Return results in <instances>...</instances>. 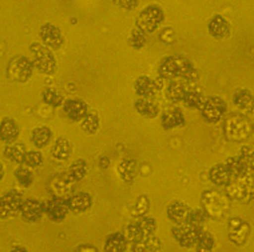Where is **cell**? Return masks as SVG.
<instances>
[{
    "label": "cell",
    "mask_w": 254,
    "mask_h": 252,
    "mask_svg": "<svg viewBox=\"0 0 254 252\" xmlns=\"http://www.w3.org/2000/svg\"><path fill=\"white\" fill-rule=\"evenodd\" d=\"M182 101H184L185 105L189 107V108L199 109L202 107V104H203V101H205V96L202 95L201 92H198L195 91V90H191V88H190V90L185 94Z\"/></svg>",
    "instance_id": "cell-35"
},
{
    "label": "cell",
    "mask_w": 254,
    "mask_h": 252,
    "mask_svg": "<svg viewBox=\"0 0 254 252\" xmlns=\"http://www.w3.org/2000/svg\"><path fill=\"white\" fill-rule=\"evenodd\" d=\"M111 1L119 8L127 9V11H131L138 7V0H111Z\"/></svg>",
    "instance_id": "cell-45"
},
{
    "label": "cell",
    "mask_w": 254,
    "mask_h": 252,
    "mask_svg": "<svg viewBox=\"0 0 254 252\" xmlns=\"http://www.w3.org/2000/svg\"><path fill=\"white\" fill-rule=\"evenodd\" d=\"M20 130L18 123L11 117H4L0 122V142L5 144L15 143L19 138Z\"/></svg>",
    "instance_id": "cell-17"
},
{
    "label": "cell",
    "mask_w": 254,
    "mask_h": 252,
    "mask_svg": "<svg viewBox=\"0 0 254 252\" xmlns=\"http://www.w3.org/2000/svg\"><path fill=\"white\" fill-rule=\"evenodd\" d=\"M51 155L55 160L58 161H66L71 156V144L70 142L64 138L58 139L53 146L51 150Z\"/></svg>",
    "instance_id": "cell-28"
},
{
    "label": "cell",
    "mask_w": 254,
    "mask_h": 252,
    "mask_svg": "<svg viewBox=\"0 0 254 252\" xmlns=\"http://www.w3.org/2000/svg\"><path fill=\"white\" fill-rule=\"evenodd\" d=\"M189 211H190V208H189L188 205L185 204V203H182V202H178V200L171 202L170 204L167 205L166 209L167 217H169L173 223H176V224L186 222Z\"/></svg>",
    "instance_id": "cell-24"
},
{
    "label": "cell",
    "mask_w": 254,
    "mask_h": 252,
    "mask_svg": "<svg viewBox=\"0 0 254 252\" xmlns=\"http://www.w3.org/2000/svg\"><path fill=\"white\" fill-rule=\"evenodd\" d=\"M62 107H63V112L66 113L72 122H80L88 113L87 103L80 99L64 100Z\"/></svg>",
    "instance_id": "cell-15"
},
{
    "label": "cell",
    "mask_w": 254,
    "mask_h": 252,
    "mask_svg": "<svg viewBox=\"0 0 254 252\" xmlns=\"http://www.w3.org/2000/svg\"><path fill=\"white\" fill-rule=\"evenodd\" d=\"M233 101L238 108L253 112V94L248 90H238L234 92Z\"/></svg>",
    "instance_id": "cell-32"
},
{
    "label": "cell",
    "mask_w": 254,
    "mask_h": 252,
    "mask_svg": "<svg viewBox=\"0 0 254 252\" xmlns=\"http://www.w3.org/2000/svg\"><path fill=\"white\" fill-rule=\"evenodd\" d=\"M39 35L44 46L49 47L50 50H59L64 42L59 27L53 23H44L43 26L40 27Z\"/></svg>",
    "instance_id": "cell-14"
},
{
    "label": "cell",
    "mask_w": 254,
    "mask_h": 252,
    "mask_svg": "<svg viewBox=\"0 0 254 252\" xmlns=\"http://www.w3.org/2000/svg\"><path fill=\"white\" fill-rule=\"evenodd\" d=\"M159 76L167 80L184 79L185 82H194L198 79V72L193 63L184 56L173 55L165 57L159 65Z\"/></svg>",
    "instance_id": "cell-1"
},
{
    "label": "cell",
    "mask_w": 254,
    "mask_h": 252,
    "mask_svg": "<svg viewBox=\"0 0 254 252\" xmlns=\"http://www.w3.org/2000/svg\"><path fill=\"white\" fill-rule=\"evenodd\" d=\"M134 90H135V94L139 96L140 99H150L155 94H158L154 80L150 79L149 76H146V75L136 79L135 84H134Z\"/></svg>",
    "instance_id": "cell-22"
},
{
    "label": "cell",
    "mask_w": 254,
    "mask_h": 252,
    "mask_svg": "<svg viewBox=\"0 0 254 252\" xmlns=\"http://www.w3.org/2000/svg\"><path fill=\"white\" fill-rule=\"evenodd\" d=\"M87 172H88L87 161L84 160V159H78V160H75L74 163L70 165L67 176L70 178L71 182L76 183V182H80L82 179H84V176L87 175Z\"/></svg>",
    "instance_id": "cell-33"
},
{
    "label": "cell",
    "mask_w": 254,
    "mask_h": 252,
    "mask_svg": "<svg viewBox=\"0 0 254 252\" xmlns=\"http://www.w3.org/2000/svg\"><path fill=\"white\" fill-rule=\"evenodd\" d=\"M186 124V117L184 112L180 109H171L166 111L161 117V126L165 130H174V128H181Z\"/></svg>",
    "instance_id": "cell-21"
},
{
    "label": "cell",
    "mask_w": 254,
    "mask_h": 252,
    "mask_svg": "<svg viewBox=\"0 0 254 252\" xmlns=\"http://www.w3.org/2000/svg\"><path fill=\"white\" fill-rule=\"evenodd\" d=\"M228 168L232 172V176H250L253 175V161L246 160L242 156H230L226 159Z\"/></svg>",
    "instance_id": "cell-16"
},
{
    "label": "cell",
    "mask_w": 254,
    "mask_h": 252,
    "mask_svg": "<svg viewBox=\"0 0 254 252\" xmlns=\"http://www.w3.org/2000/svg\"><path fill=\"white\" fill-rule=\"evenodd\" d=\"M202 231H203V228L201 226H198V224L184 222L178 223L177 226L173 227L171 234H173V238L177 240V243L180 244L181 247L193 248L198 242V239H199Z\"/></svg>",
    "instance_id": "cell-7"
},
{
    "label": "cell",
    "mask_w": 254,
    "mask_h": 252,
    "mask_svg": "<svg viewBox=\"0 0 254 252\" xmlns=\"http://www.w3.org/2000/svg\"><path fill=\"white\" fill-rule=\"evenodd\" d=\"M44 213L55 223L63 222L70 213L68 204H67V199L62 198L59 195H55L50 198L46 203H44Z\"/></svg>",
    "instance_id": "cell-11"
},
{
    "label": "cell",
    "mask_w": 254,
    "mask_h": 252,
    "mask_svg": "<svg viewBox=\"0 0 254 252\" xmlns=\"http://www.w3.org/2000/svg\"><path fill=\"white\" fill-rule=\"evenodd\" d=\"M203 211L207 216L213 219H224L225 215L229 212L230 202L226 195L215 190H207L202 194L201 198Z\"/></svg>",
    "instance_id": "cell-3"
},
{
    "label": "cell",
    "mask_w": 254,
    "mask_h": 252,
    "mask_svg": "<svg viewBox=\"0 0 254 252\" xmlns=\"http://www.w3.org/2000/svg\"><path fill=\"white\" fill-rule=\"evenodd\" d=\"M126 238L128 242H131V243H136V242H139L143 238H146V235L143 234V231L140 228L139 223L138 222H132L130 223L128 226L126 227Z\"/></svg>",
    "instance_id": "cell-40"
},
{
    "label": "cell",
    "mask_w": 254,
    "mask_h": 252,
    "mask_svg": "<svg viewBox=\"0 0 254 252\" xmlns=\"http://www.w3.org/2000/svg\"><path fill=\"white\" fill-rule=\"evenodd\" d=\"M72 184L70 178L64 175V176H57L51 180V188L55 195H62V194H68L72 190Z\"/></svg>",
    "instance_id": "cell-34"
},
{
    "label": "cell",
    "mask_w": 254,
    "mask_h": 252,
    "mask_svg": "<svg viewBox=\"0 0 254 252\" xmlns=\"http://www.w3.org/2000/svg\"><path fill=\"white\" fill-rule=\"evenodd\" d=\"M82 122V130L88 134V135H94L98 130H99V126H101V122H99V117L95 115V113H87L86 116L80 120Z\"/></svg>",
    "instance_id": "cell-38"
},
{
    "label": "cell",
    "mask_w": 254,
    "mask_h": 252,
    "mask_svg": "<svg viewBox=\"0 0 254 252\" xmlns=\"http://www.w3.org/2000/svg\"><path fill=\"white\" fill-rule=\"evenodd\" d=\"M26 155V147L22 143H11L4 148V156L16 164H23Z\"/></svg>",
    "instance_id": "cell-30"
},
{
    "label": "cell",
    "mask_w": 254,
    "mask_h": 252,
    "mask_svg": "<svg viewBox=\"0 0 254 252\" xmlns=\"http://www.w3.org/2000/svg\"><path fill=\"white\" fill-rule=\"evenodd\" d=\"M209 179L215 186L224 187V186H228L229 182H230L232 172L225 163H218V164L213 165L209 171Z\"/></svg>",
    "instance_id": "cell-20"
},
{
    "label": "cell",
    "mask_w": 254,
    "mask_h": 252,
    "mask_svg": "<svg viewBox=\"0 0 254 252\" xmlns=\"http://www.w3.org/2000/svg\"><path fill=\"white\" fill-rule=\"evenodd\" d=\"M127 240L126 235L122 232H114L109 235V238L106 240L105 251L107 252H125L127 250Z\"/></svg>",
    "instance_id": "cell-26"
},
{
    "label": "cell",
    "mask_w": 254,
    "mask_h": 252,
    "mask_svg": "<svg viewBox=\"0 0 254 252\" xmlns=\"http://www.w3.org/2000/svg\"><path fill=\"white\" fill-rule=\"evenodd\" d=\"M226 103L218 96H210L203 101V104L199 108L201 116L203 120L209 124H217L219 123L226 115Z\"/></svg>",
    "instance_id": "cell-9"
},
{
    "label": "cell",
    "mask_w": 254,
    "mask_h": 252,
    "mask_svg": "<svg viewBox=\"0 0 254 252\" xmlns=\"http://www.w3.org/2000/svg\"><path fill=\"white\" fill-rule=\"evenodd\" d=\"M161 247H162V244H161V240L158 239L157 236H154L153 235H149V236H146L139 242H136V243H132L131 251L132 252H155V251H161Z\"/></svg>",
    "instance_id": "cell-27"
},
{
    "label": "cell",
    "mask_w": 254,
    "mask_h": 252,
    "mask_svg": "<svg viewBox=\"0 0 254 252\" xmlns=\"http://www.w3.org/2000/svg\"><path fill=\"white\" fill-rule=\"evenodd\" d=\"M147 209H149V202H147V198L143 200V204H142V196H140L139 199H138V203L135 205V211L136 215L138 216H143L147 212Z\"/></svg>",
    "instance_id": "cell-46"
},
{
    "label": "cell",
    "mask_w": 254,
    "mask_h": 252,
    "mask_svg": "<svg viewBox=\"0 0 254 252\" xmlns=\"http://www.w3.org/2000/svg\"><path fill=\"white\" fill-rule=\"evenodd\" d=\"M207 213L203 211V209H190L188 213V219H186V222L189 223H193V224H198V226H202L205 220L207 219Z\"/></svg>",
    "instance_id": "cell-43"
},
{
    "label": "cell",
    "mask_w": 254,
    "mask_h": 252,
    "mask_svg": "<svg viewBox=\"0 0 254 252\" xmlns=\"http://www.w3.org/2000/svg\"><path fill=\"white\" fill-rule=\"evenodd\" d=\"M76 250L78 251H97V248H94L92 246H79Z\"/></svg>",
    "instance_id": "cell-48"
},
{
    "label": "cell",
    "mask_w": 254,
    "mask_h": 252,
    "mask_svg": "<svg viewBox=\"0 0 254 252\" xmlns=\"http://www.w3.org/2000/svg\"><path fill=\"white\" fill-rule=\"evenodd\" d=\"M165 22V13L158 5H149L136 16V28L143 34H153Z\"/></svg>",
    "instance_id": "cell-6"
},
{
    "label": "cell",
    "mask_w": 254,
    "mask_h": 252,
    "mask_svg": "<svg viewBox=\"0 0 254 252\" xmlns=\"http://www.w3.org/2000/svg\"><path fill=\"white\" fill-rule=\"evenodd\" d=\"M228 235L229 239L233 244H236L238 247H241L248 242L250 235V226L249 223L244 222L240 217H233L229 220L228 226Z\"/></svg>",
    "instance_id": "cell-12"
},
{
    "label": "cell",
    "mask_w": 254,
    "mask_h": 252,
    "mask_svg": "<svg viewBox=\"0 0 254 252\" xmlns=\"http://www.w3.org/2000/svg\"><path fill=\"white\" fill-rule=\"evenodd\" d=\"M207 32L215 39H224L230 36V24L224 16L215 15L207 24Z\"/></svg>",
    "instance_id": "cell-19"
},
{
    "label": "cell",
    "mask_w": 254,
    "mask_h": 252,
    "mask_svg": "<svg viewBox=\"0 0 254 252\" xmlns=\"http://www.w3.org/2000/svg\"><path fill=\"white\" fill-rule=\"evenodd\" d=\"M190 90L188 87V82H180V80H169L165 92H166V98L173 103L177 101H182L185 94Z\"/></svg>",
    "instance_id": "cell-23"
},
{
    "label": "cell",
    "mask_w": 254,
    "mask_h": 252,
    "mask_svg": "<svg viewBox=\"0 0 254 252\" xmlns=\"http://www.w3.org/2000/svg\"><path fill=\"white\" fill-rule=\"evenodd\" d=\"M138 223H139L140 228H142V231H143V234H145L146 236L155 234V231H157V220H155L154 217L145 216V215H143V216L138 220Z\"/></svg>",
    "instance_id": "cell-42"
},
{
    "label": "cell",
    "mask_w": 254,
    "mask_h": 252,
    "mask_svg": "<svg viewBox=\"0 0 254 252\" xmlns=\"http://www.w3.org/2000/svg\"><path fill=\"white\" fill-rule=\"evenodd\" d=\"M136 112L147 119H155L159 113V108L150 99H139L135 101Z\"/></svg>",
    "instance_id": "cell-31"
},
{
    "label": "cell",
    "mask_w": 254,
    "mask_h": 252,
    "mask_svg": "<svg viewBox=\"0 0 254 252\" xmlns=\"http://www.w3.org/2000/svg\"><path fill=\"white\" fill-rule=\"evenodd\" d=\"M3 178H4V165L0 161V182L3 180Z\"/></svg>",
    "instance_id": "cell-49"
},
{
    "label": "cell",
    "mask_w": 254,
    "mask_h": 252,
    "mask_svg": "<svg viewBox=\"0 0 254 252\" xmlns=\"http://www.w3.org/2000/svg\"><path fill=\"white\" fill-rule=\"evenodd\" d=\"M42 99L47 105L50 107H54V108H58V107H62V104L64 103V98L62 95L61 92H58L57 90H53V88H47L42 92Z\"/></svg>",
    "instance_id": "cell-36"
},
{
    "label": "cell",
    "mask_w": 254,
    "mask_h": 252,
    "mask_svg": "<svg viewBox=\"0 0 254 252\" xmlns=\"http://www.w3.org/2000/svg\"><path fill=\"white\" fill-rule=\"evenodd\" d=\"M98 164H99V167H101L102 170H107V168H110V165H111V160H110L109 156H101L99 157Z\"/></svg>",
    "instance_id": "cell-47"
},
{
    "label": "cell",
    "mask_w": 254,
    "mask_h": 252,
    "mask_svg": "<svg viewBox=\"0 0 254 252\" xmlns=\"http://www.w3.org/2000/svg\"><path fill=\"white\" fill-rule=\"evenodd\" d=\"M215 246V240L213 238V235L210 232H207V231H202L201 236H199V239L195 243V250L199 252H210L213 251V248Z\"/></svg>",
    "instance_id": "cell-39"
},
{
    "label": "cell",
    "mask_w": 254,
    "mask_h": 252,
    "mask_svg": "<svg viewBox=\"0 0 254 252\" xmlns=\"http://www.w3.org/2000/svg\"><path fill=\"white\" fill-rule=\"evenodd\" d=\"M225 138L234 143L245 142L253 134V123L242 113H230L224 123Z\"/></svg>",
    "instance_id": "cell-2"
},
{
    "label": "cell",
    "mask_w": 254,
    "mask_h": 252,
    "mask_svg": "<svg viewBox=\"0 0 254 252\" xmlns=\"http://www.w3.org/2000/svg\"><path fill=\"white\" fill-rule=\"evenodd\" d=\"M226 196L229 199L248 204L253 200V175L250 176H232L226 186Z\"/></svg>",
    "instance_id": "cell-4"
},
{
    "label": "cell",
    "mask_w": 254,
    "mask_h": 252,
    "mask_svg": "<svg viewBox=\"0 0 254 252\" xmlns=\"http://www.w3.org/2000/svg\"><path fill=\"white\" fill-rule=\"evenodd\" d=\"M19 213L23 220L30 223L39 222L44 215V203L35 198H28L23 200Z\"/></svg>",
    "instance_id": "cell-13"
},
{
    "label": "cell",
    "mask_w": 254,
    "mask_h": 252,
    "mask_svg": "<svg viewBox=\"0 0 254 252\" xmlns=\"http://www.w3.org/2000/svg\"><path fill=\"white\" fill-rule=\"evenodd\" d=\"M32 53V63L40 74L53 75L57 71V59L53 55V51L44 44L32 43L30 46Z\"/></svg>",
    "instance_id": "cell-5"
},
{
    "label": "cell",
    "mask_w": 254,
    "mask_h": 252,
    "mask_svg": "<svg viewBox=\"0 0 254 252\" xmlns=\"http://www.w3.org/2000/svg\"><path fill=\"white\" fill-rule=\"evenodd\" d=\"M119 178L122 179L125 183L131 184L134 183L138 174V164L134 159H123L118 165Z\"/></svg>",
    "instance_id": "cell-25"
},
{
    "label": "cell",
    "mask_w": 254,
    "mask_h": 252,
    "mask_svg": "<svg viewBox=\"0 0 254 252\" xmlns=\"http://www.w3.org/2000/svg\"><path fill=\"white\" fill-rule=\"evenodd\" d=\"M23 164H26L28 168H39L40 165H43V155L39 151H26Z\"/></svg>",
    "instance_id": "cell-41"
},
{
    "label": "cell",
    "mask_w": 254,
    "mask_h": 252,
    "mask_svg": "<svg viewBox=\"0 0 254 252\" xmlns=\"http://www.w3.org/2000/svg\"><path fill=\"white\" fill-rule=\"evenodd\" d=\"M68 209L72 213H83L87 212L92 205V198L87 192H78L75 195L70 196L67 199Z\"/></svg>",
    "instance_id": "cell-18"
},
{
    "label": "cell",
    "mask_w": 254,
    "mask_h": 252,
    "mask_svg": "<svg viewBox=\"0 0 254 252\" xmlns=\"http://www.w3.org/2000/svg\"><path fill=\"white\" fill-rule=\"evenodd\" d=\"M146 44V36L145 34L139 31L138 28L132 30L131 36H130V46L134 47L135 50H140V48L145 47Z\"/></svg>",
    "instance_id": "cell-44"
},
{
    "label": "cell",
    "mask_w": 254,
    "mask_h": 252,
    "mask_svg": "<svg viewBox=\"0 0 254 252\" xmlns=\"http://www.w3.org/2000/svg\"><path fill=\"white\" fill-rule=\"evenodd\" d=\"M12 251H26L24 248H20V247H13Z\"/></svg>",
    "instance_id": "cell-50"
},
{
    "label": "cell",
    "mask_w": 254,
    "mask_h": 252,
    "mask_svg": "<svg viewBox=\"0 0 254 252\" xmlns=\"http://www.w3.org/2000/svg\"><path fill=\"white\" fill-rule=\"evenodd\" d=\"M24 196L20 191H8L0 196V219H8L19 212Z\"/></svg>",
    "instance_id": "cell-10"
},
{
    "label": "cell",
    "mask_w": 254,
    "mask_h": 252,
    "mask_svg": "<svg viewBox=\"0 0 254 252\" xmlns=\"http://www.w3.org/2000/svg\"><path fill=\"white\" fill-rule=\"evenodd\" d=\"M13 175H15V179L18 180L19 184L23 186V187H31L32 183H34V174H32L31 168H28L27 165L26 167L24 165L18 167L15 170V172H13Z\"/></svg>",
    "instance_id": "cell-37"
},
{
    "label": "cell",
    "mask_w": 254,
    "mask_h": 252,
    "mask_svg": "<svg viewBox=\"0 0 254 252\" xmlns=\"http://www.w3.org/2000/svg\"><path fill=\"white\" fill-rule=\"evenodd\" d=\"M51 139H53V132L49 127H38L32 131V135H31V142L39 150L47 147Z\"/></svg>",
    "instance_id": "cell-29"
},
{
    "label": "cell",
    "mask_w": 254,
    "mask_h": 252,
    "mask_svg": "<svg viewBox=\"0 0 254 252\" xmlns=\"http://www.w3.org/2000/svg\"><path fill=\"white\" fill-rule=\"evenodd\" d=\"M35 67L30 57L19 55L9 60L8 67H7V76L9 80H13V82L26 83L31 79Z\"/></svg>",
    "instance_id": "cell-8"
}]
</instances>
